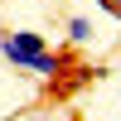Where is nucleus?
<instances>
[{
    "mask_svg": "<svg viewBox=\"0 0 121 121\" xmlns=\"http://www.w3.org/2000/svg\"><path fill=\"white\" fill-rule=\"evenodd\" d=\"M63 39L73 48H87L97 39V24H92V15H68V24H63Z\"/></svg>",
    "mask_w": 121,
    "mask_h": 121,
    "instance_id": "f03ea898",
    "label": "nucleus"
},
{
    "mask_svg": "<svg viewBox=\"0 0 121 121\" xmlns=\"http://www.w3.org/2000/svg\"><path fill=\"white\" fill-rule=\"evenodd\" d=\"M0 58H5L15 73H29V78H39V82H53L68 68L63 53L48 48V34H39V29H5V34H0Z\"/></svg>",
    "mask_w": 121,
    "mask_h": 121,
    "instance_id": "f257e3e1",
    "label": "nucleus"
}]
</instances>
